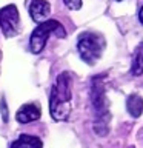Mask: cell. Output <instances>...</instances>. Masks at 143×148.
Masks as SVG:
<instances>
[{
    "instance_id": "cell-1",
    "label": "cell",
    "mask_w": 143,
    "mask_h": 148,
    "mask_svg": "<svg viewBox=\"0 0 143 148\" xmlns=\"http://www.w3.org/2000/svg\"><path fill=\"white\" fill-rule=\"evenodd\" d=\"M71 76L69 73L59 74L49 97V113L51 117L55 120L68 119L71 111Z\"/></svg>"
},
{
    "instance_id": "cell-2",
    "label": "cell",
    "mask_w": 143,
    "mask_h": 148,
    "mask_svg": "<svg viewBox=\"0 0 143 148\" xmlns=\"http://www.w3.org/2000/svg\"><path fill=\"white\" fill-rule=\"evenodd\" d=\"M91 100H92V106H94V131L99 136H106L109 131L111 113H109V100L106 97L101 77L92 79Z\"/></svg>"
},
{
    "instance_id": "cell-3",
    "label": "cell",
    "mask_w": 143,
    "mask_h": 148,
    "mask_svg": "<svg viewBox=\"0 0 143 148\" xmlns=\"http://www.w3.org/2000/svg\"><path fill=\"white\" fill-rule=\"evenodd\" d=\"M77 49L88 65H95L103 54L105 39L97 32H83L77 40Z\"/></svg>"
},
{
    "instance_id": "cell-4",
    "label": "cell",
    "mask_w": 143,
    "mask_h": 148,
    "mask_svg": "<svg viewBox=\"0 0 143 148\" xmlns=\"http://www.w3.org/2000/svg\"><path fill=\"white\" fill-rule=\"evenodd\" d=\"M52 32H59L60 36H65L63 26L60 25L57 20H48V22H43L40 25L35 26V29L32 31L31 34V39H29V49L32 51L34 54H39L43 51L46 42H48V37L52 34Z\"/></svg>"
},
{
    "instance_id": "cell-5",
    "label": "cell",
    "mask_w": 143,
    "mask_h": 148,
    "mask_svg": "<svg viewBox=\"0 0 143 148\" xmlns=\"http://www.w3.org/2000/svg\"><path fill=\"white\" fill-rule=\"evenodd\" d=\"M0 28L5 37H14L20 29V16L14 5H8L0 11Z\"/></svg>"
},
{
    "instance_id": "cell-6",
    "label": "cell",
    "mask_w": 143,
    "mask_h": 148,
    "mask_svg": "<svg viewBox=\"0 0 143 148\" xmlns=\"http://www.w3.org/2000/svg\"><path fill=\"white\" fill-rule=\"evenodd\" d=\"M51 5L46 0H32L29 5V14L31 18L37 23H43L49 17Z\"/></svg>"
},
{
    "instance_id": "cell-7",
    "label": "cell",
    "mask_w": 143,
    "mask_h": 148,
    "mask_svg": "<svg viewBox=\"0 0 143 148\" xmlns=\"http://www.w3.org/2000/svg\"><path fill=\"white\" fill-rule=\"evenodd\" d=\"M40 116H42V111H40L39 105L25 103L17 111L16 119H17V122H20V123H29V122H34V120L40 119Z\"/></svg>"
},
{
    "instance_id": "cell-8",
    "label": "cell",
    "mask_w": 143,
    "mask_h": 148,
    "mask_svg": "<svg viewBox=\"0 0 143 148\" xmlns=\"http://www.w3.org/2000/svg\"><path fill=\"white\" fill-rule=\"evenodd\" d=\"M43 142L35 136H29V134H20L18 139H16L9 148H42Z\"/></svg>"
},
{
    "instance_id": "cell-9",
    "label": "cell",
    "mask_w": 143,
    "mask_h": 148,
    "mask_svg": "<svg viewBox=\"0 0 143 148\" xmlns=\"http://www.w3.org/2000/svg\"><path fill=\"white\" fill-rule=\"evenodd\" d=\"M126 110L132 117H138L143 111V99L137 94H131L126 99Z\"/></svg>"
},
{
    "instance_id": "cell-10",
    "label": "cell",
    "mask_w": 143,
    "mask_h": 148,
    "mask_svg": "<svg viewBox=\"0 0 143 148\" xmlns=\"http://www.w3.org/2000/svg\"><path fill=\"white\" fill-rule=\"evenodd\" d=\"M131 73L134 74V76H140V74H143V43L138 45L136 53H134Z\"/></svg>"
},
{
    "instance_id": "cell-11",
    "label": "cell",
    "mask_w": 143,
    "mask_h": 148,
    "mask_svg": "<svg viewBox=\"0 0 143 148\" xmlns=\"http://www.w3.org/2000/svg\"><path fill=\"white\" fill-rule=\"evenodd\" d=\"M63 2L69 9H74V11L82 8V0H63Z\"/></svg>"
},
{
    "instance_id": "cell-12",
    "label": "cell",
    "mask_w": 143,
    "mask_h": 148,
    "mask_svg": "<svg viewBox=\"0 0 143 148\" xmlns=\"http://www.w3.org/2000/svg\"><path fill=\"white\" fill-rule=\"evenodd\" d=\"M138 20H140V23L143 25V6L140 8V11H138Z\"/></svg>"
}]
</instances>
